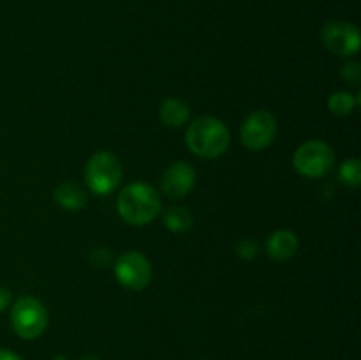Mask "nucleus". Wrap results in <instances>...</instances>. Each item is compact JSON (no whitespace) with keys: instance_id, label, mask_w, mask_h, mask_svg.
<instances>
[{"instance_id":"f257e3e1","label":"nucleus","mask_w":361,"mask_h":360,"mask_svg":"<svg viewBox=\"0 0 361 360\" xmlns=\"http://www.w3.org/2000/svg\"><path fill=\"white\" fill-rule=\"evenodd\" d=\"M116 207L123 221L133 226H145L161 212V196L147 184H129L118 194Z\"/></svg>"},{"instance_id":"f03ea898","label":"nucleus","mask_w":361,"mask_h":360,"mask_svg":"<svg viewBox=\"0 0 361 360\" xmlns=\"http://www.w3.org/2000/svg\"><path fill=\"white\" fill-rule=\"evenodd\" d=\"M185 141L197 157L214 159L228 150L231 138L224 122L214 116H200L187 129Z\"/></svg>"},{"instance_id":"7ed1b4c3","label":"nucleus","mask_w":361,"mask_h":360,"mask_svg":"<svg viewBox=\"0 0 361 360\" xmlns=\"http://www.w3.org/2000/svg\"><path fill=\"white\" fill-rule=\"evenodd\" d=\"M122 164L111 152H97L92 155L85 168V180L95 194L102 196L118 187L122 180Z\"/></svg>"},{"instance_id":"20e7f679","label":"nucleus","mask_w":361,"mask_h":360,"mask_svg":"<svg viewBox=\"0 0 361 360\" xmlns=\"http://www.w3.org/2000/svg\"><path fill=\"white\" fill-rule=\"evenodd\" d=\"M293 164L300 175L307 179H321L334 169L335 154L324 141H307L295 152Z\"/></svg>"},{"instance_id":"39448f33","label":"nucleus","mask_w":361,"mask_h":360,"mask_svg":"<svg viewBox=\"0 0 361 360\" xmlns=\"http://www.w3.org/2000/svg\"><path fill=\"white\" fill-rule=\"evenodd\" d=\"M11 323L14 332L23 339H35L48 327V313L41 300L23 296L11 311Z\"/></svg>"},{"instance_id":"423d86ee","label":"nucleus","mask_w":361,"mask_h":360,"mask_svg":"<svg viewBox=\"0 0 361 360\" xmlns=\"http://www.w3.org/2000/svg\"><path fill=\"white\" fill-rule=\"evenodd\" d=\"M116 279L122 286L133 292H141L152 281V265L141 253L130 251L120 256L115 265Z\"/></svg>"},{"instance_id":"0eeeda50","label":"nucleus","mask_w":361,"mask_h":360,"mask_svg":"<svg viewBox=\"0 0 361 360\" xmlns=\"http://www.w3.org/2000/svg\"><path fill=\"white\" fill-rule=\"evenodd\" d=\"M277 134V120L270 112H254L242 126V143L249 150H263L274 141Z\"/></svg>"},{"instance_id":"6e6552de","label":"nucleus","mask_w":361,"mask_h":360,"mask_svg":"<svg viewBox=\"0 0 361 360\" xmlns=\"http://www.w3.org/2000/svg\"><path fill=\"white\" fill-rule=\"evenodd\" d=\"M321 39H323L324 46L331 53L341 56H348L358 52L361 42L358 28L353 23H348V21H330V23H326L323 32H321Z\"/></svg>"},{"instance_id":"1a4fd4ad","label":"nucleus","mask_w":361,"mask_h":360,"mask_svg":"<svg viewBox=\"0 0 361 360\" xmlns=\"http://www.w3.org/2000/svg\"><path fill=\"white\" fill-rule=\"evenodd\" d=\"M196 184V172L189 162H175L162 176V191L169 198H183Z\"/></svg>"},{"instance_id":"9d476101","label":"nucleus","mask_w":361,"mask_h":360,"mask_svg":"<svg viewBox=\"0 0 361 360\" xmlns=\"http://www.w3.org/2000/svg\"><path fill=\"white\" fill-rule=\"evenodd\" d=\"M267 251L270 254L271 260L275 261H286L289 258H293L298 251V239L293 232L289 229H281V232H275L274 235L268 239Z\"/></svg>"},{"instance_id":"9b49d317","label":"nucleus","mask_w":361,"mask_h":360,"mask_svg":"<svg viewBox=\"0 0 361 360\" xmlns=\"http://www.w3.org/2000/svg\"><path fill=\"white\" fill-rule=\"evenodd\" d=\"M55 200L67 210H81L87 205V193L76 182H62L55 189Z\"/></svg>"},{"instance_id":"f8f14e48","label":"nucleus","mask_w":361,"mask_h":360,"mask_svg":"<svg viewBox=\"0 0 361 360\" xmlns=\"http://www.w3.org/2000/svg\"><path fill=\"white\" fill-rule=\"evenodd\" d=\"M159 115H161V120L166 126L180 127L182 124H185L187 120H189L190 108L185 101H182V99L169 97L161 104Z\"/></svg>"},{"instance_id":"ddd939ff","label":"nucleus","mask_w":361,"mask_h":360,"mask_svg":"<svg viewBox=\"0 0 361 360\" xmlns=\"http://www.w3.org/2000/svg\"><path fill=\"white\" fill-rule=\"evenodd\" d=\"M194 224V217L185 207H171L164 214V226L175 233L189 232Z\"/></svg>"},{"instance_id":"4468645a","label":"nucleus","mask_w":361,"mask_h":360,"mask_svg":"<svg viewBox=\"0 0 361 360\" xmlns=\"http://www.w3.org/2000/svg\"><path fill=\"white\" fill-rule=\"evenodd\" d=\"M355 106V97H353L351 94H348V92H337V94H334L328 99V108H330V112L334 113V115L338 116L351 115Z\"/></svg>"},{"instance_id":"2eb2a0df","label":"nucleus","mask_w":361,"mask_h":360,"mask_svg":"<svg viewBox=\"0 0 361 360\" xmlns=\"http://www.w3.org/2000/svg\"><path fill=\"white\" fill-rule=\"evenodd\" d=\"M341 180L349 187H358L361 184V162L358 159L345 161L341 166Z\"/></svg>"},{"instance_id":"dca6fc26","label":"nucleus","mask_w":361,"mask_h":360,"mask_svg":"<svg viewBox=\"0 0 361 360\" xmlns=\"http://www.w3.org/2000/svg\"><path fill=\"white\" fill-rule=\"evenodd\" d=\"M342 78H344L345 81H349V83H353V85L358 83L360 78H361L360 64H356V62L345 64V66L342 67Z\"/></svg>"},{"instance_id":"f3484780","label":"nucleus","mask_w":361,"mask_h":360,"mask_svg":"<svg viewBox=\"0 0 361 360\" xmlns=\"http://www.w3.org/2000/svg\"><path fill=\"white\" fill-rule=\"evenodd\" d=\"M236 253H238L242 258H245V260H252L257 253V246L252 242V240H243V242L238 246V251H236Z\"/></svg>"},{"instance_id":"a211bd4d","label":"nucleus","mask_w":361,"mask_h":360,"mask_svg":"<svg viewBox=\"0 0 361 360\" xmlns=\"http://www.w3.org/2000/svg\"><path fill=\"white\" fill-rule=\"evenodd\" d=\"M9 300H11V292L7 288H4V286H0V311L6 309Z\"/></svg>"},{"instance_id":"6ab92c4d","label":"nucleus","mask_w":361,"mask_h":360,"mask_svg":"<svg viewBox=\"0 0 361 360\" xmlns=\"http://www.w3.org/2000/svg\"><path fill=\"white\" fill-rule=\"evenodd\" d=\"M0 360H21V359L14 352H9V349H0Z\"/></svg>"},{"instance_id":"aec40b11","label":"nucleus","mask_w":361,"mask_h":360,"mask_svg":"<svg viewBox=\"0 0 361 360\" xmlns=\"http://www.w3.org/2000/svg\"><path fill=\"white\" fill-rule=\"evenodd\" d=\"M81 360H102V359H99V356H94V355H88V356H83Z\"/></svg>"},{"instance_id":"412c9836","label":"nucleus","mask_w":361,"mask_h":360,"mask_svg":"<svg viewBox=\"0 0 361 360\" xmlns=\"http://www.w3.org/2000/svg\"><path fill=\"white\" fill-rule=\"evenodd\" d=\"M53 360H67V356H63V355H56L55 359H53Z\"/></svg>"}]
</instances>
